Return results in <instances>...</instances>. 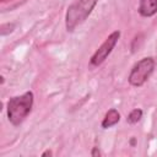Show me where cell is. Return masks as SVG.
<instances>
[{
	"mask_svg": "<svg viewBox=\"0 0 157 157\" xmlns=\"http://www.w3.org/2000/svg\"><path fill=\"white\" fill-rule=\"evenodd\" d=\"M33 92L27 91L21 96H15L7 102V119L13 126H18L23 123L33 107Z\"/></svg>",
	"mask_w": 157,
	"mask_h": 157,
	"instance_id": "obj_1",
	"label": "cell"
},
{
	"mask_svg": "<svg viewBox=\"0 0 157 157\" xmlns=\"http://www.w3.org/2000/svg\"><path fill=\"white\" fill-rule=\"evenodd\" d=\"M98 0H74L65 13V27L72 32L77 26L83 23L92 13Z\"/></svg>",
	"mask_w": 157,
	"mask_h": 157,
	"instance_id": "obj_2",
	"label": "cell"
},
{
	"mask_svg": "<svg viewBox=\"0 0 157 157\" xmlns=\"http://www.w3.org/2000/svg\"><path fill=\"white\" fill-rule=\"evenodd\" d=\"M156 66V60L152 56H145L139 60L130 70L128 81L134 87H141L152 75Z\"/></svg>",
	"mask_w": 157,
	"mask_h": 157,
	"instance_id": "obj_3",
	"label": "cell"
},
{
	"mask_svg": "<svg viewBox=\"0 0 157 157\" xmlns=\"http://www.w3.org/2000/svg\"><path fill=\"white\" fill-rule=\"evenodd\" d=\"M120 38V32L119 31H114L112 32L105 39L104 42L98 47V49L93 53V55L90 59V65L93 67L99 66L101 64H103L105 61V59L110 55V53L113 52L114 47L117 45L118 40Z\"/></svg>",
	"mask_w": 157,
	"mask_h": 157,
	"instance_id": "obj_4",
	"label": "cell"
},
{
	"mask_svg": "<svg viewBox=\"0 0 157 157\" xmlns=\"http://www.w3.org/2000/svg\"><path fill=\"white\" fill-rule=\"evenodd\" d=\"M137 11L142 17H152L157 13V0H140Z\"/></svg>",
	"mask_w": 157,
	"mask_h": 157,
	"instance_id": "obj_5",
	"label": "cell"
},
{
	"mask_svg": "<svg viewBox=\"0 0 157 157\" xmlns=\"http://www.w3.org/2000/svg\"><path fill=\"white\" fill-rule=\"evenodd\" d=\"M119 120H120V113L117 109L112 108L105 113L101 125H102L103 129H108V128H112V126L117 125L119 123Z\"/></svg>",
	"mask_w": 157,
	"mask_h": 157,
	"instance_id": "obj_6",
	"label": "cell"
},
{
	"mask_svg": "<svg viewBox=\"0 0 157 157\" xmlns=\"http://www.w3.org/2000/svg\"><path fill=\"white\" fill-rule=\"evenodd\" d=\"M141 118H142V110L139 109V108H135V109H132V110L128 114L126 121H128L129 124H136V123H139V121L141 120Z\"/></svg>",
	"mask_w": 157,
	"mask_h": 157,
	"instance_id": "obj_7",
	"label": "cell"
},
{
	"mask_svg": "<svg viewBox=\"0 0 157 157\" xmlns=\"http://www.w3.org/2000/svg\"><path fill=\"white\" fill-rule=\"evenodd\" d=\"M13 29H15V23H2L0 26V34L6 36V34L11 33Z\"/></svg>",
	"mask_w": 157,
	"mask_h": 157,
	"instance_id": "obj_8",
	"label": "cell"
},
{
	"mask_svg": "<svg viewBox=\"0 0 157 157\" xmlns=\"http://www.w3.org/2000/svg\"><path fill=\"white\" fill-rule=\"evenodd\" d=\"M91 156H92V157H98V156H101V151L98 150V147H93V148H92Z\"/></svg>",
	"mask_w": 157,
	"mask_h": 157,
	"instance_id": "obj_9",
	"label": "cell"
},
{
	"mask_svg": "<svg viewBox=\"0 0 157 157\" xmlns=\"http://www.w3.org/2000/svg\"><path fill=\"white\" fill-rule=\"evenodd\" d=\"M42 156H43V157H44V156H52V152H50V151H45V152H43Z\"/></svg>",
	"mask_w": 157,
	"mask_h": 157,
	"instance_id": "obj_10",
	"label": "cell"
},
{
	"mask_svg": "<svg viewBox=\"0 0 157 157\" xmlns=\"http://www.w3.org/2000/svg\"><path fill=\"white\" fill-rule=\"evenodd\" d=\"M1 1H7V0H1Z\"/></svg>",
	"mask_w": 157,
	"mask_h": 157,
	"instance_id": "obj_11",
	"label": "cell"
}]
</instances>
